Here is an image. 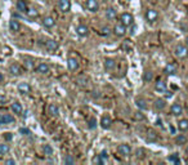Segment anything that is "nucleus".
Listing matches in <instances>:
<instances>
[{
	"instance_id": "nucleus-1",
	"label": "nucleus",
	"mask_w": 188,
	"mask_h": 165,
	"mask_svg": "<svg viewBox=\"0 0 188 165\" xmlns=\"http://www.w3.org/2000/svg\"><path fill=\"white\" fill-rule=\"evenodd\" d=\"M174 54L178 57L179 60H184L188 57V47L184 44H178L174 49Z\"/></svg>"
},
{
	"instance_id": "nucleus-2",
	"label": "nucleus",
	"mask_w": 188,
	"mask_h": 165,
	"mask_svg": "<svg viewBox=\"0 0 188 165\" xmlns=\"http://www.w3.org/2000/svg\"><path fill=\"white\" fill-rule=\"evenodd\" d=\"M14 123H16V119H14L13 115H10V113L0 115V125H9V124H14Z\"/></svg>"
},
{
	"instance_id": "nucleus-3",
	"label": "nucleus",
	"mask_w": 188,
	"mask_h": 165,
	"mask_svg": "<svg viewBox=\"0 0 188 165\" xmlns=\"http://www.w3.org/2000/svg\"><path fill=\"white\" fill-rule=\"evenodd\" d=\"M120 22H121L122 25H125L126 27H129V26L133 25V22H134V17H133L130 13H122L121 16H120Z\"/></svg>"
},
{
	"instance_id": "nucleus-4",
	"label": "nucleus",
	"mask_w": 188,
	"mask_h": 165,
	"mask_svg": "<svg viewBox=\"0 0 188 165\" xmlns=\"http://www.w3.org/2000/svg\"><path fill=\"white\" fill-rule=\"evenodd\" d=\"M117 152L121 156L128 157V156H130V154H132V147H130L129 145H126V143H122V145H120L117 147Z\"/></svg>"
},
{
	"instance_id": "nucleus-5",
	"label": "nucleus",
	"mask_w": 188,
	"mask_h": 165,
	"mask_svg": "<svg viewBox=\"0 0 188 165\" xmlns=\"http://www.w3.org/2000/svg\"><path fill=\"white\" fill-rule=\"evenodd\" d=\"M99 125L102 126V129H110L111 125H112V119H111L110 115H103V116L100 118Z\"/></svg>"
},
{
	"instance_id": "nucleus-6",
	"label": "nucleus",
	"mask_w": 188,
	"mask_h": 165,
	"mask_svg": "<svg viewBox=\"0 0 188 165\" xmlns=\"http://www.w3.org/2000/svg\"><path fill=\"white\" fill-rule=\"evenodd\" d=\"M170 113L173 116H180L183 113V106L180 103H173L171 107H170Z\"/></svg>"
},
{
	"instance_id": "nucleus-7",
	"label": "nucleus",
	"mask_w": 188,
	"mask_h": 165,
	"mask_svg": "<svg viewBox=\"0 0 188 165\" xmlns=\"http://www.w3.org/2000/svg\"><path fill=\"white\" fill-rule=\"evenodd\" d=\"M113 32H115V35H116V36L122 38V36H124V35L126 34V26L122 25L121 22L117 23V25H115V27H113Z\"/></svg>"
},
{
	"instance_id": "nucleus-8",
	"label": "nucleus",
	"mask_w": 188,
	"mask_h": 165,
	"mask_svg": "<svg viewBox=\"0 0 188 165\" xmlns=\"http://www.w3.org/2000/svg\"><path fill=\"white\" fill-rule=\"evenodd\" d=\"M157 18H158V12L157 10H155V9H147V12H146V19L148 21V22L153 23V22H156V21H157Z\"/></svg>"
},
{
	"instance_id": "nucleus-9",
	"label": "nucleus",
	"mask_w": 188,
	"mask_h": 165,
	"mask_svg": "<svg viewBox=\"0 0 188 165\" xmlns=\"http://www.w3.org/2000/svg\"><path fill=\"white\" fill-rule=\"evenodd\" d=\"M85 6L86 9H88L89 12H97L99 9V3L97 2V0H86L85 2Z\"/></svg>"
},
{
	"instance_id": "nucleus-10",
	"label": "nucleus",
	"mask_w": 188,
	"mask_h": 165,
	"mask_svg": "<svg viewBox=\"0 0 188 165\" xmlns=\"http://www.w3.org/2000/svg\"><path fill=\"white\" fill-rule=\"evenodd\" d=\"M58 9L62 13H67L71 9V2L70 0H58Z\"/></svg>"
},
{
	"instance_id": "nucleus-11",
	"label": "nucleus",
	"mask_w": 188,
	"mask_h": 165,
	"mask_svg": "<svg viewBox=\"0 0 188 165\" xmlns=\"http://www.w3.org/2000/svg\"><path fill=\"white\" fill-rule=\"evenodd\" d=\"M35 71L38 74H41V75H47L49 71H50V67H49V64L48 63H45V62H41V63H39L38 64V67L35 68Z\"/></svg>"
},
{
	"instance_id": "nucleus-12",
	"label": "nucleus",
	"mask_w": 188,
	"mask_h": 165,
	"mask_svg": "<svg viewBox=\"0 0 188 165\" xmlns=\"http://www.w3.org/2000/svg\"><path fill=\"white\" fill-rule=\"evenodd\" d=\"M177 71H178V66H177L175 63H168L164 67V72L166 75H175Z\"/></svg>"
},
{
	"instance_id": "nucleus-13",
	"label": "nucleus",
	"mask_w": 188,
	"mask_h": 165,
	"mask_svg": "<svg viewBox=\"0 0 188 165\" xmlns=\"http://www.w3.org/2000/svg\"><path fill=\"white\" fill-rule=\"evenodd\" d=\"M41 23H43V26L47 27V28H53L55 26V21H54V18L52 16H45L44 18H43Z\"/></svg>"
},
{
	"instance_id": "nucleus-14",
	"label": "nucleus",
	"mask_w": 188,
	"mask_h": 165,
	"mask_svg": "<svg viewBox=\"0 0 188 165\" xmlns=\"http://www.w3.org/2000/svg\"><path fill=\"white\" fill-rule=\"evenodd\" d=\"M106 18L108 21H115L117 18V12L115 8H112V6H108V8L106 9Z\"/></svg>"
},
{
	"instance_id": "nucleus-15",
	"label": "nucleus",
	"mask_w": 188,
	"mask_h": 165,
	"mask_svg": "<svg viewBox=\"0 0 188 165\" xmlns=\"http://www.w3.org/2000/svg\"><path fill=\"white\" fill-rule=\"evenodd\" d=\"M76 32H77V35L79 36H88V34H89V28H88V26H85L84 23H80V25H77V27H76Z\"/></svg>"
},
{
	"instance_id": "nucleus-16",
	"label": "nucleus",
	"mask_w": 188,
	"mask_h": 165,
	"mask_svg": "<svg viewBox=\"0 0 188 165\" xmlns=\"http://www.w3.org/2000/svg\"><path fill=\"white\" fill-rule=\"evenodd\" d=\"M9 72L13 76H18V75L22 74V67H21L18 63H12L9 66Z\"/></svg>"
},
{
	"instance_id": "nucleus-17",
	"label": "nucleus",
	"mask_w": 188,
	"mask_h": 165,
	"mask_svg": "<svg viewBox=\"0 0 188 165\" xmlns=\"http://www.w3.org/2000/svg\"><path fill=\"white\" fill-rule=\"evenodd\" d=\"M107 157H108L107 152L103 151V152H100L99 155H97V157L94 159V163H96V164H99V165H103V164L107 163Z\"/></svg>"
},
{
	"instance_id": "nucleus-18",
	"label": "nucleus",
	"mask_w": 188,
	"mask_h": 165,
	"mask_svg": "<svg viewBox=\"0 0 188 165\" xmlns=\"http://www.w3.org/2000/svg\"><path fill=\"white\" fill-rule=\"evenodd\" d=\"M153 107L157 110V111H162L165 107H166V101L164 98H157L156 101L153 102Z\"/></svg>"
},
{
	"instance_id": "nucleus-19",
	"label": "nucleus",
	"mask_w": 188,
	"mask_h": 165,
	"mask_svg": "<svg viewBox=\"0 0 188 165\" xmlns=\"http://www.w3.org/2000/svg\"><path fill=\"white\" fill-rule=\"evenodd\" d=\"M45 48L48 52H54L58 49V43H57L55 40H48L45 43Z\"/></svg>"
},
{
	"instance_id": "nucleus-20",
	"label": "nucleus",
	"mask_w": 188,
	"mask_h": 165,
	"mask_svg": "<svg viewBox=\"0 0 188 165\" xmlns=\"http://www.w3.org/2000/svg\"><path fill=\"white\" fill-rule=\"evenodd\" d=\"M67 68L70 71H76L79 68V62L76 58H68L67 60Z\"/></svg>"
},
{
	"instance_id": "nucleus-21",
	"label": "nucleus",
	"mask_w": 188,
	"mask_h": 165,
	"mask_svg": "<svg viewBox=\"0 0 188 165\" xmlns=\"http://www.w3.org/2000/svg\"><path fill=\"white\" fill-rule=\"evenodd\" d=\"M48 112H49V115L50 116H58L59 115V109H58V106L57 105H54V103H50L49 106H48Z\"/></svg>"
},
{
	"instance_id": "nucleus-22",
	"label": "nucleus",
	"mask_w": 188,
	"mask_h": 165,
	"mask_svg": "<svg viewBox=\"0 0 188 165\" xmlns=\"http://www.w3.org/2000/svg\"><path fill=\"white\" fill-rule=\"evenodd\" d=\"M18 92L21 94H28V93L31 92V87L27 83H21L18 85Z\"/></svg>"
},
{
	"instance_id": "nucleus-23",
	"label": "nucleus",
	"mask_w": 188,
	"mask_h": 165,
	"mask_svg": "<svg viewBox=\"0 0 188 165\" xmlns=\"http://www.w3.org/2000/svg\"><path fill=\"white\" fill-rule=\"evenodd\" d=\"M9 30L12 32H18L21 30V25H19L18 21H16V19H10L9 21Z\"/></svg>"
},
{
	"instance_id": "nucleus-24",
	"label": "nucleus",
	"mask_w": 188,
	"mask_h": 165,
	"mask_svg": "<svg viewBox=\"0 0 188 165\" xmlns=\"http://www.w3.org/2000/svg\"><path fill=\"white\" fill-rule=\"evenodd\" d=\"M10 109H12V111L14 113H17V115H21V113L23 112V107H22V105H21L19 102H13L10 105Z\"/></svg>"
},
{
	"instance_id": "nucleus-25",
	"label": "nucleus",
	"mask_w": 188,
	"mask_h": 165,
	"mask_svg": "<svg viewBox=\"0 0 188 165\" xmlns=\"http://www.w3.org/2000/svg\"><path fill=\"white\" fill-rule=\"evenodd\" d=\"M16 6H17V9H18L21 13H26L27 9H28V5H27V3L25 2V0H17Z\"/></svg>"
},
{
	"instance_id": "nucleus-26",
	"label": "nucleus",
	"mask_w": 188,
	"mask_h": 165,
	"mask_svg": "<svg viewBox=\"0 0 188 165\" xmlns=\"http://www.w3.org/2000/svg\"><path fill=\"white\" fill-rule=\"evenodd\" d=\"M166 83L162 81V80H158L156 84H155V90L158 92V93H165L166 92Z\"/></svg>"
},
{
	"instance_id": "nucleus-27",
	"label": "nucleus",
	"mask_w": 188,
	"mask_h": 165,
	"mask_svg": "<svg viewBox=\"0 0 188 165\" xmlns=\"http://www.w3.org/2000/svg\"><path fill=\"white\" fill-rule=\"evenodd\" d=\"M135 105L138 107L139 110H147L148 109V105H147V101L143 98H137L135 99Z\"/></svg>"
},
{
	"instance_id": "nucleus-28",
	"label": "nucleus",
	"mask_w": 188,
	"mask_h": 165,
	"mask_svg": "<svg viewBox=\"0 0 188 165\" xmlns=\"http://www.w3.org/2000/svg\"><path fill=\"white\" fill-rule=\"evenodd\" d=\"M178 129L180 132H187L188 130V119H180L178 121Z\"/></svg>"
},
{
	"instance_id": "nucleus-29",
	"label": "nucleus",
	"mask_w": 188,
	"mask_h": 165,
	"mask_svg": "<svg viewBox=\"0 0 188 165\" xmlns=\"http://www.w3.org/2000/svg\"><path fill=\"white\" fill-rule=\"evenodd\" d=\"M187 141H188L187 137H186V135H183V134H179V135H177V137H175V143H177L178 146H183V145H186Z\"/></svg>"
},
{
	"instance_id": "nucleus-30",
	"label": "nucleus",
	"mask_w": 188,
	"mask_h": 165,
	"mask_svg": "<svg viewBox=\"0 0 188 165\" xmlns=\"http://www.w3.org/2000/svg\"><path fill=\"white\" fill-rule=\"evenodd\" d=\"M113 67H115V61L112 58H106L104 60V68L107 71H111V70H113Z\"/></svg>"
},
{
	"instance_id": "nucleus-31",
	"label": "nucleus",
	"mask_w": 188,
	"mask_h": 165,
	"mask_svg": "<svg viewBox=\"0 0 188 165\" xmlns=\"http://www.w3.org/2000/svg\"><path fill=\"white\" fill-rule=\"evenodd\" d=\"M26 13H27V16L30 17V18H36V17L39 16V12H38V9L34 8V6H31V8H28Z\"/></svg>"
},
{
	"instance_id": "nucleus-32",
	"label": "nucleus",
	"mask_w": 188,
	"mask_h": 165,
	"mask_svg": "<svg viewBox=\"0 0 188 165\" xmlns=\"http://www.w3.org/2000/svg\"><path fill=\"white\" fill-rule=\"evenodd\" d=\"M43 152H44L45 156H52L53 155V148L50 145H44L43 146Z\"/></svg>"
},
{
	"instance_id": "nucleus-33",
	"label": "nucleus",
	"mask_w": 188,
	"mask_h": 165,
	"mask_svg": "<svg viewBox=\"0 0 188 165\" xmlns=\"http://www.w3.org/2000/svg\"><path fill=\"white\" fill-rule=\"evenodd\" d=\"M168 160H169V163H173V164H180V159H179L178 154H171L168 157Z\"/></svg>"
},
{
	"instance_id": "nucleus-34",
	"label": "nucleus",
	"mask_w": 188,
	"mask_h": 165,
	"mask_svg": "<svg viewBox=\"0 0 188 165\" xmlns=\"http://www.w3.org/2000/svg\"><path fill=\"white\" fill-rule=\"evenodd\" d=\"M152 79H153V72H152V71H146V72H144L143 74V80L144 81H151V80H152Z\"/></svg>"
},
{
	"instance_id": "nucleus-35",
	"label": "nucleus",
	"mask_w": 188,
	"mask_h": 165,
	"mask_svg": "<svg viewBox=\"0 0 188 165\" xmlns=\"http://www.w3.org/2000/svg\"><path fill=\"white\" fill-rule=\"evenodd\" d=\"M157 139V134L153 132V130H149L148 132V135H147V141L148 142H153Z\"/></svg>"
},
{
	"instance_id": "nucleus-36",
	"label": "nucleus",
	"mask_w": 188,
	"mask_h": 165,
	"mask_svg": "<svg viewBox=\"0 0 188 165\" xmlns=\"http://www.w3.org/2000/svg\"><path fill=\"white\" fill-rule=\"evenodd\" d=\"M110 34H111V28L108 26H104L100 28V35H102V36H108Z\"/></svg>"
},
{
	"instance_id": "nucleus-37",
	"label": "nucleus",
	"mask_w": 188,
	"mask_h": 165,
	"mask_svg": "<svg viewBox=\"0 0 188 165\" xmlns=\"http://www.w3.org/2000/svg\"><path fill=\"white\" fill-rule=\"evenodd\" d=\"M9 146L8 145H0V155H6L9 152Z\"/></svg>"
},
{
	"instance_id": "nucleus-38",
	"label": "nucleus",
	"mask_w": 188,
	"mask_h": 165,
	"mask_svg": "<svg viewBox=\"0 0 188 165\" xmlns=\"http://www.w3.org/2000/svg\"><path fill=\"white\" fill-rule=\"evenodd\" d=\"M88 126H89L90 129H96V126H97V120H96V118L89 119V121H88Z\"/></svg>"
},
{
	"instance_id": "nucleus-39",
	"label": "nucleus",
	"mask_w": 188,
	"mask_h": 165,
	"mask_svg": "<svg viewBox=\"0 0 188 165\" xmlns=\"http://www.w3.org/2000/svg\"><path fill=\"white\" fill-rule=\"evenodd\" d=\"M64 164H68V165L75 164V159H74V157H72L71 155H67L66 157H64Z\"/></svg>"
},
{
	"instance_id": "nucleus-40",
	"label": "nucleus",
	"mask_w": 188,
	"mask_h": 165,
	"mask_svg": "<svg viewBox=\"0 0 188 165\" xmlns=\"http://www.w3.org/2000/svg\"><path fill=\"white\" fill-rule=\"evenodd\" d=\"M25 64H26L27 68H34V61H32V60L26 58V60H25Z\"/></svg>"
},
{
	"instance_id": "nucleus-41",
	"label": "nucleus",
	"mask_w": 188,
	"mask_h": 165,
	"mask_svg": "<svg viewBox=\"0 0 188 165\" xmlns=\"http://www.w3.org/2000/svg\"><path fill=\"white\" fill-rule=\"evenodd\" d=\"M135 155H137V157L142 159V157H144V150H143V148H138V150L135 151Z\"/></svg>"
},
{
	"instance_id": "nucleus-42",
	"label": "nucleus",
	"mask_w": 188,
	"mask_h": 165,
	"mask_svg": "<svg viewBox=\"0 0 188 165\" xmlns=\"http://www.w3.org/2000/svg\"><path fill=\"white\" fill-rule=\"evenodd\" d=\"M134 119H135V120H144V115H143L142 112H137V113L134 115Z\"/></svg>"
},
{
	"instance_id": "nucleus-43",
	"label": "nucleus",
	"mask_w": 188,
	"mask_h": 165,
	"mask_svg": "<svg viewBox=\"0 0 188 165\" xmlns=\"http://www.w3.org/2000/svg\"><path fill=\"white\" fill-rule=\"evenodd\" d=\"M19 133L23 134V135H27V134H30V129H27V128H19Z\"/></svg>"
},
{
	"instance_id": "nucleus-44",
	"label": "nucleus",
	"mask_w": 188,
	"mask_h": 165,
	"mask_svg": "<svg viewBox=\"0 0 188 165\" xmlns=\"http://www.w3.org/2000/svg\"><path fill=\"white\" fill-rule=\"evenodd\" d=\"M4 138H5L6 141H12L13 134H12V133H4Z\"/></svg>"
},
{
	"instance_id": "nucleus-45",
	"label": "nucleus",
	"mask_w": 188,
	"mask_h": 165,
	"mask_svg": "<svg viewBox=\"0 0 188 165\" xmlns=\"http://www.w3.org/2000/svg\"><path fill=\"white\" fill-rule=\"evenodd\" d=\"M5 164H8V165H9V164H16V161H14L13 159H9V160L5 161Z\"/></svg>"
},
{
	"instance_id": "nucleus-46",
	"label": "nucleus",
	"mask_w": 188,
	"mask_h": 165,
	"mask_svg": "<svg viewBox=\"0 0 188 165\" xmlns=\"http://www.w3.org/2000/svg\"><path fill=\"white\" fill-rule=\"evenodd\" d=\"M3 80H4V76H3L2 72H0V83H3Z\"/></svg>"
},
{
	"instance_id": "nucleus-47",
	"label": "nucleus",
	"mask_w": 188,
	"mask_h": 165,
	"mask_svg": "<svg viewBox=\"0 0 188 165\" xmlns=\"http://www.w3.org/2000/svg\"><path fill=\"white\" fill-rule=\"evenodd\" d=\"M170 130H171V133H175V129L173 128V126H170Z\"/></svg>"
},
{
	"instance_id": "nucleus-48",
	"label": "nucleus",
	"mask_w": 188,
	"mask_h": 165,
	"mask_svg": "<svg viewBox=\"0 0 188 165\" xmlns=\"http://www.w3.org/2000/svg\"><path fill=\"white\" fill-rule=\"evenodd\" d=\"M186 45L188 47V36H186Z\"/></svg>"
},
{
	"instance_id": "nucleus-49",
	"label": "nucleus",
	"mask_w": 188,
	"mask_h": 165,
	"mask_svg": "<svg viewBox=\"0 0 188 165\" xmlns=\"http://www.w3.org/2000/svg\"><path fill=\"white\" fill-rule=\"evenodd\" d=\"M186 154H187V156H188V146L186 147Z\"/></svg>"
},
{
	"instance_id": "nucleus-50",
	"label": "nucleus",
	"mask_w": 188,
	"mask_h": 165,
	"mask_svg": "<svg viewBox=\"0 0 188 165\" xmlns=\"http://www.w3.org/2000/svg\"><path fill=\"white\" fill-rule=\"evenodd\" d=\"M187 13H188V12H187Z\"/></svg>"
}]
</instances>
